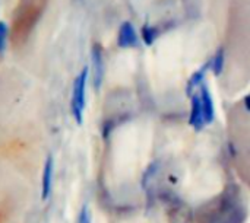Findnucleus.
<instances>
[{
    "label": "nucleus",
    "mask_w": 250,
    "mask_h": 223,
    "mask_svg": "<svg viewBox=\"0 0 250 223\" xmlns=\"http://www.w3.org/2000/svg\"><path fill=\"white\" fill-rule=\"evenodd\" d=\"M86 77H88V69L85 67L81 74L73 82L72 89V99H70V110L75 120L81 124L82 123V114L85 108V89H86Z\"/></svg>",
    "instance_id": "f257e3e1"
},
{
    "label": "nucleus",
    "mask_w": 250,
    "mask_h": 223,
    "mask_svg": "<svg viewBox=\"0 0 250 223\" xmlns=\"http://www.w3.org/2000/svg\"><path fill=\"white\" fill-rule=\"evenodd\" d=\"M199 101H201V108L204 114V121L207 124H211L214 121V104L211 93L205 85L201 83V92H199Z\"/></svg>",
    "instance_id": "f03ea898"
},
{
    "label": "nucleus",
    "mask_w": 250,
    "mask_h": 223,
    "mask_svg": "<svg viewBox=\"0 0 250 223\" xmlns=\"http://www.w3.org/2000/svg\"><path fill=\"white\" fill-rule=\"evenodd\" d=\"M119 45L123 48H129V47H135L138 45V35L133 29V25L130 22H125L120 26L119 31Z\"/></svg>",
    "instance_id": "7ed1b4c3"
},
{
    "label": "nucleus",
    "mask_w": 250,
    "mask_h": 223,
    "mask_svg": "<svg viewBox=\"0 0 250 223\" xmlns=\"http://www.w3.org/2000/svg\"><path fill=\"white\" fill-rule=\"evenodd\" d=\"M92 67H94V86L95 89H98L101 86L103 76H104V63H103L101 50L97 47L92 50Z\"/></svg>",
    "instance_id": "20e7f679"
},
{
    "label": "nucleus",
    "mask_w": 250,
    "mask_h": 223,
    "mask_svg": "<svg viewBox=\"0 0 250 223\" xmlns=\"http://www.w3.org/2000/svg\"><path fill=\"white\" fill-rule=\"evenodd\" d=\"M189 123L196 130H201L204 127V124H205L204 114H202V108H201V101H199V95L198 93H193L192 95V111H190Z\"/></svg>",
    "instance_id": "39448f33"
},
{
    "label": "nucleus",
    "mask_w": 250,
    "mask_h": 223,
    "mask_svg": "<svg viewBox=\"0 0 250 223\" xmlns=\"http://www.w3.org/2000/svg\"><path fill=\"white\" fill-rule=\"evenodd\" d=\"M51 178H53V159L51 158H47L45 167H44V175H42V199L44 200L50 196Z\"/></svg>",
    "instance_id": "423d86ee"
},
{
    "label": "nucleus",
    "mask_w": 250,
    "mask_h": 223,
    "mask_svg": "<svg viewBox=\"0 0 250 223\" xmlns=\"http://www.w3.org/2000/svg\"><path fill=\"white\" fill-rule=\"evenodd\" d=\"M208 66L212 69V72H214L215 74H220L221 70H223V67H224V51L220 50V51L214 56V58L211 60V63H208Z\"/></svg>",
    "instance_id": "0eeeda50"
},
{
    "label": "nucleus",
    "mask_w": 250,
    "mask_h": 223,
    "mask_svg": "<svg viewBox=\"0 0 250 223\" xmlns=\"http://www.w3.org/2000/svg\"><path fill=\"white\" fill-rule=\"evenodd\" d=\"M6 39H7V26L4 22H0V54H3L6 48Z\"/></svg>",
    "instance_id": "6e6552de"
},
{
    "label": "nucleus",
    "mask_w": 250,
    "mask_h": 223,
    "mask_svg": "<svg viewBox=\"0 0 250 223\" xmlns=\"http://www.w3.org/2000/svg\"><path fill=\"white\" fill-rule=\"evenodd\" d=\"M79 223H89V215H88V207H86V206L82 207L81 218H79Z\"/></svg>",
    "instance_id": "1a4fd4ad"
}]
</instances>
